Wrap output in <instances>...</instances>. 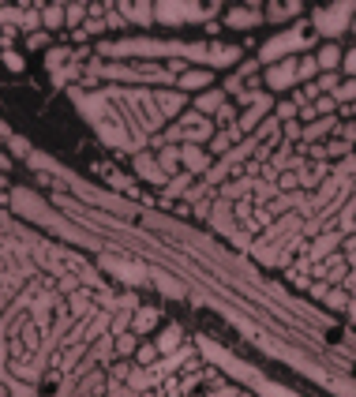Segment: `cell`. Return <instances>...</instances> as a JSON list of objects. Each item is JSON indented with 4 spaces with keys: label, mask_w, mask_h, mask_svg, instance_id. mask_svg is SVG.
I'll return each instance as SVG.
<instances>
[{
    "label": "cell",
    "mask_w": 356,
    "mask_h": 397,
    "mask_svg": "<svg viewBox=\"0 0 356 397\" xmlns=\"http://www.w3.org/2000/svg\"><path fill=\"white\" fill-rule=\"evenodd\" d=\"M172 86H177L180 94L196 97V94H203V90H210V86H214V72L210 68H188V72L177 75V83H172Z\"/></svg>",
    "instance_id": "obj_10"
},
{
    "label": "cell",
    "mask_w": 356,
    "mask_h": 397,
    "mask_svg": "<svg viewBox=\"0 0 356 397\" xmlns=\"http://www.w3.org/2000/svg\"><path fill=\"white\" fill-rule=\"evenodd\" d=\"M341 57H345V49L338 46V41H322V46L315 49L319 72H341Z\"/></svg>",
    "instance_id": "obj_16"
},
{
    "label": "cell",
    "mask_w": 356,
    "mask_h": 397,
    "mask_svg": "<svg viewBox=\"0 0 356 397\" xmlns=\"http://www.w3.org/2000/svg\"><path fill=\"white\" fill-rule=\"evenodd\" d=\"M0 49H4V46H0Z\"/></svg>",
    "instance_id": "obj_57"
},
{
    "label": "cell",
    "mask_w": 356,
    "mask_h": 397,
    "mask_svg": "<svg viewBox=\"0 0 356 397\" xmlns=\"http://www.w3.org/2000/svg\"><path fill=\"white\" fill-rule=\"evenodd\" d=\"M349 30H352V34H356V15H352V23H349Z\"/></svg>",
    "instance_id": "obj_56"
},
{
    "label": "cell",
    "mask_w": 356,
    "mask_h": 397,
    "mask_svg": "<svg viewBox=\"0 0 356 397\" xmlns=\"http://www.w3.org/2000/svg\"><path fill=\"white\" fill-rule=\"evenodd\" d=\"M315 86H319V94H334L341 86V72H319Z\"/></svg>",
    "instance_id": "obj_36"
},
{
    "label": "cell",
    "mask_w": 356,
    "mask_h": 397,
    "mask_svg": "<svg viewBox=\"0 0 356 397\" xmlns=\"http://www.w3.org/2000/svg\"><path fill=\"white\" fill-rule=\"evenodd\" d=\"M12 135H15V131L8 128V120H0V142H8V139H12Z\"/></svg>",
    "instance_id": "obj_53"
},
{
    "label": "cell",
    "mask_w": 356,
    "mask_h": 397,
    "mask_svg": "<svg viewBox=\"0 0 356 397\" xmlns=\"http://www.w3.org/2000/svg\"><path fill=\"white\" fill-rule=\"evenodd\" d=\"M338 139H345L349 147H356V120H341V128H338Z\"/></svg>",
    "instance_id": "obj_45"
},
{
    "label": "cell",
    "mask_w": 356,
    "mask_h": 397,
    "mask_svg": "<svg viewBox=\"0 0 356 397\" xmlns=\"http://www.w3.org/2000/svg\"><path fill=\"white\" fill-rule=\"evenodd\" d=\"M109 187H116V191H124V195H132V198H143L135 176H128V173H109Z\"/></svg>",
    "instance_id": "obj_28"
},
{
    "label": "cell",
    "mask_w": 356,
    "mask_h": 397,
    "mask_svg": "<svg viewBox=\"0 0 356 397\" xmlns=\"http://www.w3.org/2000/svg\"><path fill=\"white\" fill-rule=\"evenodd\" d=\"M132 169H135V180H150V187H165L169 184V176L161 173V165H158V158L150 150L132 154Z\"/></svg>",
    "instance_id": "obj_7"
},
{
    "label": "cell",
    "mask_w": 356,
    "mask_h": 397,
    "mask_svg": "<svg viewBox=\"0 0 356 397\" xmlns=\"http://www.w3.org/2000/svg\"><path fill=\"white\" fill-rule=\"evenodd\" d=\"M349 304H352V296H349V289H341V285H334L327 292V300H322V307H330V311H349Z\"/></svg>",
    "instance_id": "obj_29"
},
{
    "label": "cell",
    "mask_w": 356,
    "mask_h": 397,
    "mask_svg": "<svg viewBox=\"0 0 356 397\" xmlns=\"http://www.w3.org/2000/svg\"><path fill=\"white\" fill-rule=\"evenodd\" d=\"M12 169H15V158H12V154H8V150H0V173L8 176Z\"/></svg>",
    "instance_id": "obj_50"
},
{
    "label": "cell",
    "mask_w": 356,
    "mask_h": 397,
    "mask_svg": "<svg viewBox=\"0 0 356 397\" xmlns=\"http://www.w3.org/2000/svg\"><path fill=\"white\" fill-rule=\"evenodd\" d=\"M161 326V307H135L132 311V334L143 337V334H154V330Z\"/></svg>",
    "instance_id": "obj_14"
},
{
    "label": "cell",
    "mask_w": 356,
    "mask_h": 397,
    "mask_svg": "<svg viewBox=\"0 0 356 397\" xmlns=\"http://www.w3.org/2000/svg\"><path fill=\"white\" fill-rule=\"evenodd\" d=\"M191 184H196V176H191V173H184V169H180L177 176H169V184L165 187H161V195H165V198H180V195H184L188 191V187Z\"/></svg>",
    "instance_id": "obj_23"
},
{
    "label": "cell",
    "mask_w": 356,
    "mask_h": 397,
    "mask_svg": "<svg viewBox=\"0 0 356 397\" xmlns=\"http://www.w3.org/2000/svg\"><path fill=\"white\" fill-rule=\"evenodd\" d=\"M308 292H311V300H319V304H322V300H327V292H330V285H327V281H315Z\"/></svg>",
    "instance_id": "obj_48"
},
{
    "label": "cell",
    "mask_w": 356,
    "mask_h": 397,
    "mask_svg": "<svg viewBox=\"0 0 356 397\" xmlns=\"http://www.w3.org/2000/svg\"><path fill=\"white\" fill-rule=\"evenodd\" d=\"M319 79V64H315V53H300L296 57V83H315Z\"/></svg>",
    "instance_id": "obj_21"
},
{
    "label": "cell",
    "mask_w": 356,
    "mask_h": 397,
    "mask_svg": "<svg viewBox=\"0 0 356 397\" xmlns=\"http://www.w3.org/2000/svg\"><path fill=\"white\" fill-rule=\"evenodd\" d=\"M34 184L38 187H57V176L53 173H34Z\"/></svg>",
    "instance_id": "obj_51"
},
{
    "label": "cell",
    "mask_w": 356,
    "mask_h": 397,
    "mask_svg": "<svg viewBox=\"0 0 356 397\" xmlns=\"http://www.w3.org/2000/svg\"><path fill=\"white\" fill-rule=\"evenodd\" d=\"M352 15H356V0H338V4H327V8H315V12L308 15V23L315 27V38H341L345 30H349L352 23Z\"/></svg>",
    "instance_id": "obj_3"
},
{
    "label": "cell",
    "mask_w": 356,
    "mask_h": 397,
    "mask_svg": "<svg viewBox=\"0 0 356 397\" xmlns=\"http://www.w3.org/2000/svg\"><path fill=\"white\" fill-rule=\"evenodd\" d=\"M180 341H184V330H180V323L161 326V334H158V341H154L158 356H177V352H180Z\"/></svg>",
    "instance_id": "obj_15"
},
{
    "label": "cell",
    "mask_w": 356,
    "mask_h": 397,
    "mask_svg": "<svg viewBox=\"0 0 356 397\" xmlns=\"http://www.w3.org/2000/svg\"><path fill=\"white\" fill-rule=\"evenodd\" d=\"M240 393L244 390H236V386H221V390H214V393L207 390V397H240Z\"/></svg>",
    "instance_id": "obj_52"
},
{
    "label": "cell",
    "mask_w": 356,
    "mask_h": 397,
    "mask_svg": "<svg viewBox=\"0 0 356 397\" xmlns=\"http://www.w3.org/2000/svg\"><path fill=\"white\" fill-rule=\"evenodd\" d=\"M278 191L282 195H296L300 191V173H278Z\"/></svg>",
    "instance_id": "obj_35"
},
{
    "label": "cell",
    "mask_w": 356,
    "mask_h": 397,
    "mask_svg": "<svg viewBox=\"0 0 356 397\" xmlns=\"http://www.w3.org/2000/svg\"><path fill=\"white\" fill-rule=\"evenodd\" d=\"M41 30L46 34L64 30V4H41Z\"/></svg>",
    "instance_id": "obj_20"
},
{
    "label": "cell",
    "mask_w": 356,
    "mask_h": 397,
    "mask_svg": "<svg viewBox=\"0 0 356 397\" xmlns=\"http://www.w3.org/2000/svg\"><path fill=\"white\" fill-rule=\"evenodd\" d=\"M79 278H75V274H57V289L60 292H79Z\"/></svg>",
    "instance_id": "obj_44"
},
{
    "label": "cell",
    "mask_w": 356,
    "mask_h": 397,
    "mask_svg": "<svg viewBox=\"0 0 356 397\" xmlns=\"http://www.w3.org/2000/svg\"><path fill=\"white\" fill-rule=\"evenodd\" d=\"M322 176H330V161H315L300 173V187H322Z\"/></svg>",
    "instance_id": "obj_27"
},
{
    "label": "cell",
    "mask_w": 356,
    "mask_h": 397,
    "mask_svg": "<svg viewBox=\"0 0 356 397\" xmlns=\"http://www.w3.org/2000/svg\"><path fill=\"white\" fill-rule=\"evenodd\" d=\"M233 147H236L233 131H214V135H210V142H207V154H210L214 161H218V158H225V154H229Z\"/></svg>",
    "instance_id": "obj_22"
},
{
    "label": "cell",
    "mask_w": 356,
    "mask_h": 397,
    "mask_svg": "<svg viewBox=\"0 0 356 397\" xmlns=\"http://www.w3.org/2000/svg\"><path fill=\"white\" fill-rule=\"evenodd\" d=\"M338 128H341V120H338V116H319L315 124H308L304 131H300V142H304V147H315V142L330 139V135H338Z\"/></svg>",
    "instance_id": "obj_12"
},
{
    "label": "cell",
    "mask_w": 356,
    "mask_h": 397,
    "mask_svg": "<svg viewBox=\"0 0 356 397\" xmlns=\"http://www.w3.org/2000/svg\"><path fill=\"white\" fill-rule=\"evenodd\" d=\"M341 75H345V79H356V46L345 49V57H341Z\"/></svg>",
    "instance_id": "obj_42"
},
{
    "label": "cell",
    "mask_w": 356,
    "mask_h": 397,
    "mask_svg": "<svg viewBox=\"0 0 356 397\" xmlns=\"http://www.w3.org/2000/svg\"><path fill=\"white\" fill-rule=\"evenodd\" d=\"M150 97H154V105H158L161 120H169V124H172V120H177L180 113H184V105L191 102V97H188V94H180L177 86H165V90H154Z\"/></svg>",
    "instance_id": "obj_8"
},
{
    "label": "cell",
    "mask_w": 356,
    "mask_h": 397,
    "mask_svg": "<svg viewBox=\"0 0 356 397\" xmlns=\"http://www.w3.org/2000/svg\"><path fill=\"white\" fill-rule=\"evenodd\" d=\"M113 27H121V30H124V27H128V19H124L121 12H109V15H105V30H113Z\"/></svg>",
    "instance_id": "obj_49"
},
{
    "label": "cell",
    "mask_w": 356,
    "mask_h": 397,
    "mask_svg": "<svg viewBox=\"0 0 356 397\" xmlns=\"http://www.w3.org/2000/svg\"><path fill=\"white\" fill-rule=\"evenodd\" d=\"M300 105L293 102V97H274V120L278 124H289V120H296Z\"/></svg>",
    "instance_id": "obj_30"
},
{
    "label": "cell",
    "mask_w": 356,
    "mask_h": 397,
    "mask_svg": "<svg viewBox=\"0 0 356 397\" xmlns=\"http://www.w3.org/2000/svg\"><path fill=\"white\" fill-rule=\"evenodd\" d=\"M8 154H12V158H27V154H30V142H27L23 135H12V139H8Z\"/></svg>",
    "instance_id": "obj_41"
},
{
    "label": "cell",
    "mask_w": 356,
    "mask_h": 397,
    "mask_svg": "<svg viewBox=\"0 0 356 397\" xmlns=\"http://www.w3.org/2000/svg\"><path fill=\"white\" fill-rule=\"evenodd\" d=\"M109 337H113V360H128V356H135L139 337L132 334V330H121V334H109Z\"/></svg>",
    "instance_id": "obj_18"
},
{
    "label": "cell",
    "mask_w": 356,
    "mask_h": 397,
    "mask_svg": "<svg viewBox=\"0 0 356 397\" xmlns=\"http://www.w3.org/2000/svg\"><path fill=\"white\" fill-rule=\"evenodd\" d=\"M8 187H12V184H8V176L0 173V195H8Z\"/></svg>",
    "instance_id": "obj_54"
},
{
    "label": "cell",
    "mask_w": 356,
    "mask_h": 397,
    "mask_svg": "<svg viewBox=\"0 0 356 397\" xmlns=\"http://www.w3.org/2000/svg\"><path fill=\"white\" fill-rule=\"evenodd\" d=\"M0 68H8L12 75H23V72H27L23 53H19V49H4V53H0Z\"/></svg>",
    "instance_id": "obj_32"
},
{
    "label": "cell",
    "mask_w": 356,
    "mask_h": 397,
    "mask_svg": "<svg viewBox=\"0 0 356 397\" xmlns=\"http://www.w3.org/2000/svg\"><path fill=\"white\" fill-rule=\"evenodd\" d=\"M4 382H8V397H38L34 382H23V379H4Z\"/></svg>",
    "instance_id": "obj_34"
},
{
    "label": "cell",
    "mask_w": 356,
    "mask_h": 397,
    "mask_svg": "<svg viewBox=\"0 0 356 397\" xmlns=\"http://www.w3.org/2000/svg\"><path fill=\"white\" fill-rule=\"evenodd\" d=\"M83 23H86V4L83 0H75V4H64V30H83Z\"/></svg>",
    "instance_id": "obj_24"
},
{
    "label": "cell",
    "mask_w": 356,
    "mask_h": 397,
    "mask_svg": "<svg viewBox=\"0 0 356 397\" xmlns=\"http://www.w3.org/2000/svg\"><path fill=\"white\" fill-rule=\"evenodd\" d=\"M15 41H19V27H4V30H0V46H4V49H12ZM4 49H0V53H4Z\"/></svg>",
    "instance_id": "obj_46"
},
{
    "label": "cell",
    "mask_w": 356,
    "mask_h": 397,
    "mask_svg": "<svg viewBox=\"0 0 356 397\" xmlns=\"http://www.w3.org/2000/svg\"><path fill=\"white\" fill-rule=\"evenodd\" d=\"M23 49H53V34H46V30H34V34H27L23 38Z\"/></svg>",
    "instance_id": "obj_37"
},
{
    "label": "cell",
    "mask_w": 356,
    "mask_h": 397,
    "mask_svg": "<svg viewBox=\"0 0 356 397\" xmlns=\"http://www.w3.org/2000/svg\"><path fill=\"white\" fill-rule=\"evenodd\" d=\"M158 379L150 375V368H132V375H128V390H132L135 397H143L146 390H154Z\"/></svg>",
    "instance_id": "obj_19"
},
{
    "label": "cell",
    "mask_w": 356,
    "mask_h": 397,
    "mask_svg": "<svg viewBox=\"0 0 356 397\" xmlns=\"http://www.w3.org/2000/svg\"><path fill=\"white\" fill-rule=\"evenodd\" d=\"M315 113H319V116H338V102H334L330 94H322L319 102H315Z\"/></svg>",
    "instance_id": "obj_43"
},
{
    "label": "cell",
    "mask_w": 356,
    "mask_h": 397,
    "mask_svg": "<svg viewBox=\"0 0 356 397\" xmlns=\"http://www.w3.org/2000/svg\"><path fill=\"white\" fill-rule=\"evenodd\" d=\"M210 165H214V158L207 154V147H191V142H184V147H180V169L191 173L196 180H203V176H207Z\"/></svg>",
    "instance_id": "obj_9"
},
{
    "label": "cell",
    "mask_w": 356,
    "mask_h": 397,
    "mask_svg": "<svg viewBox=\"0 0 356 397\" xmlns=\"http://www.w3.org/2000/svg\"><path fill=\"white\" fill-rule=\"evenodd\" d=\"M259 23H263V4H229L225 8V27L233 30H255Z\"/></svg>",
    "instance_id": "obj_6"
},
{
    "label": "cell",
    "mask_w": 356,
    "mask_h": 397,
    "mask_svg": "<svg viewBox=\"0 0 356 397\" xmlns=\"http://www.w3.org/2000/svg\"><path fill=\"white\" fill-rule=\"evenodd\" d=\"M161 356H158V349H154V341H139V349H135V368H154Z\"/></svg>",
    "instance_id": "obj_31"
},
{
    "label": "cell",
    "mask_w": 356,
    "mask_h": 397,
    "mask_svg": "<svg viewBox=\"0 0 356 397\" xmlns=\"http://www.w3.org/2000/svg\"><path fill=\"white\" fill-rule=\"evenodd\" d=\"M330 97L338 102V109H341V105H356V79H345V75H341V86H338Z\"/></svg>",
    "instance_id": "obj_33"
},
{
    "label": "cell",
    "mask_w": 356,
    "mask_h": 397,
    "mask_svg": "<svg viewBox=\"0 0 356 397\" xmlns=\"http://www.w3.org/2000/svg\"><path fill=\"white\" fill-rule=\"evenodd\" d=\"M236 120H240V109H236V102H225L218 113H214V128H218V131H233Z\"/></svg>",
    "instance_id": "obj_25"
},
{
    "label": "cell",
    "mask_w": 356,
    "mask_h": 397,
    "mask_svg": "<svg viewBox=\"0 0 356 397\" xmlns=\"http://www.w3.org/2000/svg\"><path fill=\"white\" fill-rule=\"evenodd\" d=\"M225 102H229V94H225L221 86H210V90H203V94L191 97V109H196L199 116H210L214 120V113H218Z\"/></svg>",
    "instance_id": "obj_13"
},
{
    "label": "cell",
    "mask_w": 356,
    "mask_h": 397,
    "mask_svg": "<svg viewBox=\"0 0 356 397\" xmlns=\"http://www.w3.org/2000/svg\"><path fill=\"white\" fill-rule=\"evenodd\" d=\"M221 0H210V4H196V0H158L154 4V23H210L214 15L221 12Z\"/></svg>",
    "instance_id": "obj_2"
},
{
    "label": "cell",
    "mask_w": 356,
    "mask_h": 397,
    "mask_svg": "<svg viewBox=\"0 0 356 397\" xmlns=\"http://www.w3.org/2000/svg\"><path fill=\"white\" fill-rule=\"evenodd\" d=\"M0 397H8V382L4 379H0Z\"/></svg>",
    "instance_id": "obj_55"
},
{
    "label": "cell",
    "mask_w": 356,
    "mask_h": 397,
    "mask_svg": "<svg viewBox=\"0 0 356 397\" xmlns=\"http://www.w3.org/2000/svg\"><path fill=\"white\" fill-rule=\"evenodd\" d=\"M263 86H266V94H293L300 86L296 83V57L271 64V68L263 72Z\"/></svg>",
    "instance_id": "obj_4"
},
{
    "label": "cell",
    "mask_w": 356,
    "mask_h": 397,
    "mask_svg": "<svg viewBox=\"0 0 356 397\" xmlns=\"http://www.w3.org/2000/svg\"><path fill=\"white\" fill-rule=\"evenodd\" d=\"M319 46V38L315 34H308V23L300 19V23H293L289 30H282V34H274V38H266L263 46H259V64H278V60H289V57H300L304 49H315Z\"/></svg>",
    "instance_id": "obj_1"
},
{
    "label": "cell",
    "mask_w": 356,
    "mask_h": 397,
    "mask_svg": "<svg viewBox=\"0 0 356 397\" xmlns=\"http://www.w3.org/2000/svg\"><path fill=\"white\" fill-rule=\"evenodd\" d=\"M83 34H86V41H90V34H105V19H86Z\"/></svg>",
    "instance_id": "obj_47"
},
{
    "label": "cell",
    "mask_w": 356,
    "mask_h": 397,
    "mask_svg": "<svg viewBox=\"0 0 356 397\" xmlns=\"http://www.w3.org/2000/svg\"><path fill=\"white\" fill-rule=\"evenodd\" d=\"M177 124H180V131H184V142H191V147H207L210 135L218 131V128H214V120H210V116H199L196 109L180 113ZM184 142H180V147H184Z\"/></svg>",
    "instance_id": "obj_5"
},
{
    "label": "cell",
    "mask_w": 356,
    "mask_h": 397,
    "mask_svg": "<svg viewBox=\"0 0 356 397\" xmlns=\"http://www.w3.org/2000/svg\"><path fill=\"white\" fill-rule=\"evenodd\" d=\"M263 19H271V23H289V12L282 0H271V4H263Z\"/></svg>",
    "instance_id": "obj_38"
},
{
    "label": "cell",
    "mask_w": 356,
    "mask_h": 397,
    "mask_svg": "<svg viewBox=\"0 0 356 397\" xmlns=\"http://www.w3.org/2000/svg\"><path fill=\"white\" fill-rule=\"evenodd\" d=\"M233 64H240V46H229V41H210L207 49V68H233Z\"/></svg>",
    "instance_id": "obj_11"
},
{
    "label": "cell",
    "mask_w": 356,
    "mask_h": 397,
    "mask_svg": "<svg viewBox=\"0 0 356 397\" xmlns=\"http://www.w3.org/2000/svg\"><path fill=\"white\" fill-rule=\"evenodd\" d=\"M154 158H158V165H161V173H165V176L180 173V147H161Z\"/></svg>",
    "instance_id": "obj_26"
},
{
    "label": "cell",
    "mask_w": 356,
    "mask_h": 397,
    "mask_svg": "<svg viewBox=\"0 0 356 397\" xmlns=\"http://www.w3.org/2000/svg\"><path fill=\"white\" fill-rule=\"evenodd\" d=\"M322 147H327V161H330V158H349V154H352V147H349L345 139H334V142L327 139Z\"/></svg>",
    "instance_id": "obj_39"
},
{
    "label": "cell",
    "mask_w": 356,
    "mask_h": 397,
    "mask_svg": "<svg viewBox=\"0 0 356 397\" xmlns=\"http://www.w3.org/2000/svg\"><path fill=\"white\" fill-rule=\"evenodd\" d=\"M132 368H135V363H128V360H113V363H109V379H113V382H128Z\"/></svg>",
    "instance_id": "obj_40"
},
{
    "label": "cell",
    "mask_w": 356,
    "mask_h": 397,
    "mask_svg": "<svg viewBox=\"0 0 356 397\" xmlns=\"http://www.w3.org/2000/svg\"><path fill=\"white\" fill-rule=\"evenodd\" d=\"M116 8H121V15L128 23H139V27L154 23V4H132V0H124V4H116Z\"/></svg>",
    "instance_id": "obj_17"
}]
</instances>
